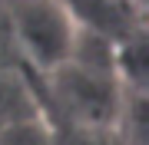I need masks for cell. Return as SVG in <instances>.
<instances>
[{
  "label": "cell",
  "mask_w": 149,
  "mask_h": 145,
  "mask_svg": "<svg viewBox=\"0 0 149 145\" xmlns=\"http://www.w3.org/2000/svg\"><path fill=\"white\" fill-rule=\"evenodd\" d=\"M40 79H43L40 92L43 115L53 112L63 129H83V132L116 129L129 92L119 82V73L93 69V66L66 59L63 66H56L53 73Z\"/></svg>",
  "instance_id": "obj_1"
},
{
  "label": "cell",
  "mask_w": 149,
  "mask_h": 145,
  "mask_svg": "<svg viewBox=\"0 0 149 145\" xmlns=\"http://www.w3.org/2000/svg\"><path fill=\"white\" fill-rule=\"evenodd\" d=\"M76 20L63 0H7V36L13 56L33 76L63 66L76 43Z\"/></svg>",
  "instance_id": "obj_2"
},
{
  "label": "cell",
  "mask_w": 149,
  "mask_h": 145,
  "mask_svg": "<svg viewBox=\"0 0 149 145\" xmlns=\"http://www.w3.org/2000/svg\"><path fill=\"white\" fill-rule=\"evenodd\" d=\"M80 30L100 33L123 46L143 33V0H63Z\"/></svg>",
  "instance_id": "obj_3"
},
{
  "label": "cell",
  "mask_w": 149,
  "mask_h": 145,
  "mask_svg": "<svg viewBox=\"0 0 149 145\" xmlns=\"http://www.w3.org/2000/svg\"><path fill=\"white\" fill-rule=\"evenodd\" d=\"M40 89L30 82V73L17 56L0 59V135L23 129V125L43 122Z\"/></svg>",
  "instance_id": "obj_4"
},
{
  "label": "cell",
  "mask_w": 149,
  "mask_h": 145,
  "mask_svg": "<svg viewBox=\"0 0 149 145\" xmlns=\"http://www.w3.org/2000/svg\"><path fill=\"white\" fill-rule=\"evenodd\" d=\"M13 56L10 49V36H7V0H0V59Z\"/></svg>",
  "instance_id": "obj_5"
}]
</instances>
